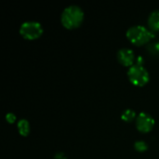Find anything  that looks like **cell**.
I'll return each mask as SVG.
<instances>
[{"label":"cell","mask_w":159,"mask_h":159,"mask_svg":"<svg viewBox=\"0 0 159 159\" xmlns=\"http://www.w3.org/2000/svg\"><path fill=\"white\" fill-rule=\"evenodd\" d=\"M84 20V12L77 6H69L64 8L61 16L62 26L68 30L78 28Z\"/></svg>","instance_id":"cell-1"},{"label":"cell","mask_w":159,"mask_h":159,"mask_svg":"<svg viewBox=\"0 0 159 159\" xmlns=\"http://www.w3.org/2000/svg\"><path fill=\"white\" fill-rule=\"evenodd\" d=\"M128 77L130 83L136 87H143L149 82L150 75L148 71L143 66V57L140 56L135 64L129 69Z\"/></svg>","instance_id":"cell-2"},{"label":"cell","mask_w":159,"mask_h":159,"mask_svg":"<svg viewBox=\"0 0 159 159\" xmlns=\"http://www.w3.org/2000/svg\"><path fill=\"white\" fill-rule=\"evenodd\" d=\"M126 35L131 44L138 46V47L149 43L155 37V34H153L152 31L141 25H136V26L129 28Z\"/></svg>","instance_id":"cell-3"},{"label":"cell","mask_w":159,"mask_h":159,"mask_svg":"<svg viewBox=\"0 0 159 159\" xmlns=\"http://www.w3.org/2000/svg\"><path fill=\"white\" fill-rule=\"evenodd\" d=\"M43 34V27L37 21H25L20 27V34L26 40L38 39Z\"/></svg>","instance_id":"cell-4"},{"label":"cell","mask_w":159,"mask_h":159,"mask_svg":"<svg viewBox=\"0 0 159 159\" xmlns=\"http://www.w3.org/2000/svg\"><path fill=\"white\" fill-rule=\"evenodd\" d=\"M155 126L154 118L147 113L142 112L136 118V128L142 133L150 132Z\"/></svg>","instance_id":"cell-5"},{"label":"cell","mask_w":159,"mask_h":159,"mask_svg":"<svg viewBox=\"0 0 159 159\" xmlns=\"http://www.w3.org/2000/svg\"><path fill=\"white\" fill-rule=\"evenodd\" d=\"M117 60L119 63L125 67H131L135 63V55L132 49L130 48H121L117 52Z\"/></svg>","instance_id":"cell-6"},{"label":"cell","mask_w":159,"mask_h":159,"mask_svg":"<svg viewBox=\"0 0 159 159\" xmlns=\"http://www.w3.org/2000/svg\"><path fill=\"white\" fill-rule=\"evenodd\" d=\"M148 26L151 31L158 32L159 31V10L153 11L148 18Z\"/></svg>","instance_id":"cell-7"},{"label":"cell","mask_w":159,"mask_h":159,"mask_svg":"<svg viewBox=\"0 0 159 159\" xmlns=\"http://www.w3.org/2000/svg\"><path fill=\"white\" fill-rule=\"evenodd\" d=\"M17 127H18L19 133H20L21 136L26 137V136H28V134L30 133V124H29V122H28L26 119H20V120L18 122Z\"/></svg>","instance_id":"cell-8"},{"label":"cell","mask_w":159,"mask_h":159,"mask_svg":"<svg viewBox=\"0 0 159 159\" xmlns=\"http://www.w3.org/2000/svg\"><path fill=\"white\" fill-rule=\"evenodd\" d=\"M135 117H136V113L132 109H127L121 115V119L127 123L132 122L135 119Z\"/></svg>","instance_id":"cell-9"},{"label":"cell","mask_w":159,"mask_h":159,"mask_svg":"<svg viewBox=\"0 0 159 159\" xmlns=\"http://www.w3.org/2000/svg\"><path fill=\"white\" fill-rule=\"evenodd\" d=\"M134 148H135L136 151H138V152H140V153H143V152L147 151V149H148V144H147L145 142H143V141H138V142L135 143Z\"/></svg>","instance_id":"cell-10"},{"label":"cell","mask_w":159,"mask_h":159,"mask_svg":"<svg viewBox=\"0 0 159 159\" xmlns=\"http://www.w3.org/2000/svg\"><path fill=\"white\" fill-rule=\"evenodd\" d=\"M148 50H150L153 53H159V42L150 44V46L148 47Z\"/></svg>","instance_id":"cell-11"},{"label":"cell","mask_w":159,"mask_h":159,"mask_svg":"<svg viewBox=\"0 0 159 159\" xmlns=\"http://www.w3.org/2000/svg\"><path fill=\"white\" fill-rule=\"evenodd\" d=\"M6 120L9 123V124H13L16 121V116L12 113H8L6 116Z\"/></svg>","instance_id":"cell-12"}]
</instances>
